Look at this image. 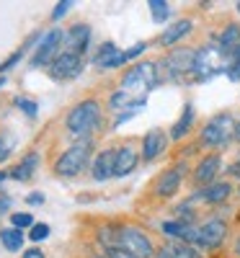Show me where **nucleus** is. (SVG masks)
Masks as SVG:
<instances>
[{"label": "nucleus", "instance_id": "nucleus-42", "mask_svg": "<svg viewBox=\"0 0 240 258\" xmlns=\"http://www.w3.org/2000/svg\"><path fill=\"white\" fill-rule=\"evenodd\" d=\"M230 176H235V178H240V158L230 165Z\"/></svg>", "mask_w": 240, "mask_h": 258}, {"label": "nucleus", "instance_id": "nucleus-28", "mask_svg": "<svg viewBox=\"0 0 240 258\" xmlns=\"http://www.w3.org/2000/svg\"><path fill=\"white\" fill-rule=\"evenodd\" d=\"M13 103H16L18 109L24 111V114H26L29 119H34V116H36V109H39V103H36L34 98H26V96H18V98H16Z\"/></svg>", "mask_w": 240, "mask_h": 258}, {"label": "nucleus", "instance_id": "nucleus-37", "mask_svg": "<svg viewBox=\"0 0 240 258\" xmlns=\"http://www.w3.org/2000/svg\"><path fill=\"white\" fill-rule=\"evenodd\" d=\"M26 204H31V207L44 204V194H29V197H26Z\"/></svg>", "mask_w": 240, "mask_h": 258}, {"label": "nucleus", "instance_id": "nucleus-7", "mask_svg": "<svg viewBox=\"0 0 240 258\" xmlns=\"http://www.w3.org/2000/svg\"><path fill=\"white\" fill-rule=\"evenodd\" d=\"M80 73H83V57L80 54H73V52H65V49L49 64V75L54 80H73Z\"/></svg>", "mask_w": 240, "mask_h": 258}, {"label": "nucleus", "instance_id": "nucleus-25", "mask_svg": "<svg viewBox=\"0 0 240 258\" xmlns=\"http://www.w3.org/2000/svg\"><path fill=\"white\" fill-rule=\"evenodd\" d=\"M98 243H101L106 250L116 248V243H119V225H103V227L98 230Z\"/></svg>", "mask_w": 240, "mask_h": 258}, {"label": "nucleus", "instance_id": "nucleus-44", "mask_svg": "<svg viewBox=\"0 0 240 258\" xmlns=\"http://www.w3.org/2000/svg\"><path fill=\"white\" fill-rule=\"evenodd\" d=\"M235 255L240 258V238H237V243H235Z\"/></svg>", "mask_w": 240, "mask_h": 258}, {"label": "nucleus", "instance_id": "nucleus-5", "mask_svg": "<svg viewBox=\"0 0 240 258\" xmlns=\"http://www.w3.org/2000/svg\"><path fill=\"white\" fill-rule=\"evenodd\" d=\"M158 64L155 62H140L135 68H129L122 78V91H150L160 83V75H158Z\"/></svg>", "mask_w": 240, "mask_h": 258}, {"label": "nucleus", "instance_id": "nucleus-4", "mask_svg": "<svg viewBox=\"0 0 240 258\" xmlns=\"http://www.w3.org/2000/svg\"><path fill=\"white\" fill-rule=\"evenodd\" d=\"M235 124L237 121L227 111L212 116L204 124V129H202V145H207V147H225L235 137Z\"/></svg>", "mask_w": 240, "mask_h": 258}, {"label": "nucleus", "instance_id": "nucleus-31", "mask_svg": "<svg viewBox=\"0 0 240 258\" xmlns=\"http://www.w3.org/2000/svg\"><path fill=\"white\" fill-rule=\"evenodd\" d=\"M11 225H13L16 230H24V227H34L36 222L31 220L29 212H16V214H11Z\"/></svg>", "mask_w": 240, "mask_h": 258}, {"label": "nucleus", "instance_id": "nucleus-30", "mask_svg": "<svg viewBox=\"0 0 240 258\" xmlns=\"http://www.w3.org/2000/svg\"><path fill=\"white\" fill-rule=\"evenodd\" d=\"M173 250V258H202V253H196L194 245H186V243H178V245H170Z\"/></svg>", "mask_w": 240, "mask_h": 258}, {"label": "nucleus", "instance_id": "nucleus-39", "mask_svg": "<svg viewBox=\"0 0 240 258\" xmlns=\"http://www.w3.org/2000/svg\"><path fill=\"white\" fill-rule=\"evenodd\" d=\"M11 155V145H6V140L0 137V160H6Z\"/></svg>", "mask_w": 240, "mask_h": 258}, {"label": "nucleus", "instance_id": "nucleus-8", "mask_svg": "<svg viewBox=\"0 0 240 258\" xmlns=\"http://www.w3.org/2000/svg\"><path fill=\"white\" fill-rule=\"evenodd\" d=\"M184 170H186V165L178 163V165H173V168L163 170V173L155 178V186H152V191H155L158 199H170V197H176V191L181 188Z\"/></svg>", "mask_w": 240, "mask_h": 258}, {"label": "nucleus", "instance_id": "nucleus-34", "mask_svg": "<svg viewBox=\"0 0 240 258\" xmlns=\"http://www.w3.org/2000/svg\"><path fill=\"white\" fill-rule=\"evenodd\" d=\"M70 6H73V0H59V3H57V8L52 11V21H59L65 13L70 11Z\"/></svg>", "mask_w": 240, "mask_h": 258}, {"label": "nucleus", "instance_id": "nucleus-43", "mask_svg": "<svg viewBox=\"0 0 240 258\" xmlns=\"http://www.w3.org/2000/svg\"><path fill=\"white\" fill-rule=\"evenodd\" d=\"M235 140L240 142V119H237V124H235Z\"/></svg>", "mask_w": 240, "mask_h": 258}, {"label": "nucleus", "instance_id": "nucleus-40", "mask_svg": "<svg viewBox=\"0 0 240 258\" xmlns=\"http://www.w3.org/2000/svg\"><path fill=\"white\" fill-rule=\"evenodd\" d=\"M24 258H47V255L41 253L39 248H29V250H24Z\"/></svg>", "mask_w": 240, "mask_h": 258}, {"label": "nucleus", "instance_id": "nucleus-10", "mask_svg": "<svg viewBox=\"0 0 240 258\" xmlns=\"http://www.w3.org/2000/svg\"><path fill=\"white\" fill-rule=\"evenodd\" d=\"M194 49H173L165 57V68L170 80H184L186 75L194 73Z\"/></svg>", "mask_w": 240, "mask_h": 258}, {"label": "nucleus", "instance_id": "nucleus-41", "mask_svg": "<svg viewBox=\"0 0 240 258\" xmlns=\"http://www.w3.org/2000/svg\"><path fill=\"white\" fill-rule=\"evenodd\" d=\"M155 258H173V250H170V245H165V248H160V250L155 253Z\"/></svg>", "mask_w": 240, "mask_h": 258}, {"label": "nucleus", "instance_id": "nucleus-12", "mask_svg": "<svg viewBox=\"0 0 240 258\" xmlns=\"http://www.w3.org/2000/svg\"><path fill=\"white\" fill-rule=\"evenodd\" d=\"M88 41H91V26L88 24H75L70 26V31H65V52H73V54H85L88 49Z\"/></svg>", "mask_w": 240, "mask_h": 258}, {"label": "nucleus", "instance_id": "nucleus-26", "mask_svg": "<svg viewBox=\"0 0 240 258\" xmlns=\"http://www.w3.org/2000/svg\"><path fill=\"white\" fill-rule=\"evenodd\" d=\"M150 13H152V21L155 24H165V18L170 16V8H168V3L165 0H150Z\"/></svg>", "mask_w": 240, "mask_h": 258}, {"label": "nucleus", "instance_id": "nucleus-13", "mask_svg": "<svg viewBox=\"0 0 240 258\" xmlns=\"http://www.w3.org/2000/svg\"><path fill=\"white\" fill-rule=\"evenodd\" d=\"M140 163V153L132 142H124L122 147H116V170H114V178H124L129 176Z\"/></svg>", "mask_w": 240, "mask_h": 258}, {"label": "nucleus", "instance_id": "nucleus-3", "mask_svg": "<svg viewBox=\"0 0 240 258\" xmlns=\"http://www.w3.org/2000/svg\"><path fill=\"white\" fill-rule=\"evenodd\" d=\"M119 250L135 255V258H155V245L147 235L140 230V227H132V225H119V243H116Z\"/></svg>", "mask_w": 240, "mask_h": 258}, {"label": "nucleus", "instance_id": "nucleus-23", "mask_svg": "<svg viewBox=\"0 0 240 258\" xmlns=\"http://www.w3.org/2000/svg\"><path fill=\"white\" fill-rule=\"evenodd\" d=\"M36 41H41V36H39V34H31V36L26 39V44H24V47H21V49H16V52H13V54L6 59V62H0V73H8V70H13L16 64H18L21 59H24V57H26L29 47H31V44H36Z\"/></svg>", "mask_w": 240, "mask_h": 258}, {"label": "nucleus", "instance_id": "nucleus-21", "mask_svg": "<svg viewBox=\"0 0 240 258\" xmlns=\"http://www.w3.org/2000/svg\"><path fill=\"white\" fill-rule=\"evenodd\" d=\"M194 116H196V111H194V106L191 103H186L184 106V114H181V119L170 126V140H184L189 132H191V124H194Z\"/></svg>", "mask_w": 240, "mask_h": 258}, {"label": "nucleus", "instance_id": "nucleus-18", "mask_svg": "<svg viewBox=\"0 0 240 258\" xmlns=\"http://www.w3.org/2000/svg\"><path fill=\"white\" fill-rule=\"evenodd\" d=\"M230 191H232V186L227 181H220V183H212V186H207L202 191H196L194 199H202L207 204H220V202H225L230 197Z\"/></svg>", "mask_w": 240, "mask_h": 258}, {"label": "nucleus", "instance_id": "nucleus-36", "mask_svg": "<svg viewBox=\"0 0 240 258\" xmlns=\"http://www.w3.org/2000/svg\"><path fill=\"white\" fill-rule=\"evenodd\" d=\"M8 209H11V197H6V194H3V197H0V220L6 217Z\"/></svg>", "mask_w": 240, "mask_h": 258}, {"label": "nucleus", "instance_id": "nucleus-15", "mask_svg": "<svg viewBox=\"0 0 240 258\" xmlns=\"http://www.w3.org/2000/svg\"><path fill=\"white\" fill-rule=\"evenodd\" d=\"M114 170H116V147L114 150H103V153L96 155L93 160V168H91V176L93 181H108L114 178Z\"/></svg>", "mask_w": 240, "mask_h": 258}, {"label": "nucleus", "instance_id": "nucleus-6", "mask_svg": "<svg viewBox=\"0 0 240 258\" xmlns=\"http://www.w3.org/2000/svg\"><path fill=\"white\" fill-rule=\"evenodd\" d=\"M62 44H65V34H62L59 29H52V31H47L44 36H41L39 47L34 49V57L29 59V64H31L34 70H39V68H47V64H52V62H54V57L62 52Z\"/></svg>", "mask_w": 240, "mask_h": 258}, {"label": "nucleus", "instance_id": "nucleus-33", "mask_svg": "<svg viewBox=\"0 0 240 258\" xmlns=\"http://www.w3.org/2000/svg\"><path fill=\"white\" fill-rule=\"evenodd\" d=\"M29 238H31L34 243H39V240H47V238H49V225H44V222H36V225L31 227V232H29Z\"/></svg>", "mask_w": 240, "mask_h": 258}, {"label": "nucleus", "instance_id": "nucleus-2", "mask_svg": "<svg viewBox=\"0 0 240 258\" xmlns=\"http://www.w3.org/2000/svg\"><path fill=\"white\" fill-rule=\"evenodd\" d=\"M91 150H93V145H91L88 140L68 147V150H65V153L54 160L52 170H54L59 178H75V176H80L83 170L88 168V163H91Z\"/></svg>", "mask_w": 240, "mask_h": 258}, {"label": "nucleus", "instance_id": "nucleus-35", "mask_svg": "<svg viewBox=\"0 0 240 258\" xmlns=\"http://www.w3.org/2000/svg\"><path fill=\"white\" fill-rule=\"evenodd\" d=\"M145 49H147V44H145V41H137V44H135L132 49H127V52H124V57H127V62H129V59H135L137 54H142Z\"/></svg>", "mask_w": 240, "mask_h": 258}, {"label": "nucleus", "instance_id": "nucleus-24", "mask_svg": "<svg viewBox=\"0 0 240 258\" xmlns=\"http://www.w3.org/2000/svg\"><path fill=\"white\" fill-rule=\"evenodd\" d=\"M116 57H119L116 44H114V41H106V44L98 49V54L93 57V64H96V68H101V70H108V64H111Z\"/></svg>", "mask_w": 240, "mask_h": 258}, {"label": "nucleus", "instance_id": "nucleus-48", "mask_svg": "<svg viewBox=\"0 0 240 258\" xmlns=\"http://www.w3.org/2000/svg\"><path fill=\"white\" fill-rule=\"evenodd\" d=\"M237 194H240V191H237Z\"/></svg>", "mask_w": 240, "mask_h": 258}, {"label": "nucleus", "instance_id": "nucleus-19", "mask_svg": "<svg viewBox=\"0 0 240 258\" xmlns=\"http://www.w3.org/2000/svg\"><path fill=\"white\" fill-rule=\"evenodd\" d=\"M240 47V26L235 24H227L225 31L220 34V39H217V52H220L222 57H232V52Z\"/></svg>", "mask_w": 240, "mask_h": 258}, {"label": "nucleus", "instance_id": "nucleus-17", "mask_svg": "<svg viewBox=\"0 0 240 258\" xmlns=\"http://www.w3.org/2000/svg\"><path fill=\"white\" fill-rule=\"evenodd\" d=\"M36 168H39V153H36V150H31V153H26L24 158H21V163L16 168H11V178H16L21 183L31 181L34 173H36Z\"/></svg>", "mask_w": 240, "mask_h": 258}, {"label": "nucleus", "instance_id": "nucleus-1", "mask_svg": "<svg viewBox=\"0 0 240 258\" xmlns=\"http://www.w3.org/2000/svg\"><path fill=\"white\" fill-rule=\"evenodd\" d=\"M98 126H101V103L96 98H85V101L75 103L68 111V116H65V129L73 137L91 135Z\"/></svg>", "mask_w": 240, "mask_h": 258}, {"label": "nucleus", "instance_id": "nucleus-22", "mask_svg": "<svg viewBox=\"0 0 240 258\" xmlns=\"http://www.w3.org/2000/svg\"><path fill=\"white\" fill-rule=\"evenodd\" d=\"M0 245L8 253H18L24 248V232L16 227H0Z\"/></svg>", "mask_w": 240, "mask_h": 258}, {"label": "nucleus", "instance_id": "nucleus-27", "mask_svg": "<svg viewBox=\"0 0 240 258\" xmlns=\"http://www.w3.org/2000/svg\"><path fill=\"white\" fill-rule=\"evenodd\" d=\"M132 106V98H129L127 91H116L111 98H108V109L111 111H122V109H129Z\"/></svg>", "mask_w": 240, "mask_h": 258}, {"label": "nucleus", "instance_id": "nucleus-16", "mask_svg": "<svg viewBox=\"0 0 240 258\" xmlns=\"http://www.w3.org/2000/svg\"><path fill=\"white\" fill-rule=\"evenodd\" d=\"M220 165H222L220 155H207V158H202L199 165L194 168V183H196V186H212L214 178H217V173H220Z\"/></svg>", "mask_w": 240, "mask_h": 258}, {"label": "nucleus", "instance_id": "nucleus-20", "mask_svg": "<svg viewBox=\"0 0 240 258\" xmlns=\"http://www.w3.org/2000/svg\"><path fill=\"white\" fill-rule=\"evenodd\" d=\"M191 29H194L191 21H189V18H181V21H176L173 26H168V29L160 34V39H158V41H160L163 47H173V44H176V41H181Z\"/></svg>", "mask_w": 240, "mask_h": 258}, {"label": "nucleus", "instance_id": "nucleus-38", "mask_svg": "<svg viewBox=\"0 0 240 258\" xmlns=\"http://www.w3.org/2000/svg\"><path fill=\"white\" fill-rule=\"evenodd\" d=\"M106 255H108V258H135V255H129V253H124V250H119V248L106 250Z\"/></svg>", "mask_w": 240, "mask_h": 258}, {"label": "nucleus", "instance_id": "nucleus-45", "mask_svg": "<svg viewBox=\"0 0 240 258\" xmlns=\"http://www.w3.org/2000/svg\"><path fill=\"white\" fill-rule=\"evenodd\" d=\"M3 85H6V78H3V75H0V88H3Z\"/></svg>", "mask_w": 240, "mask_h": 258}, {"label": "nucleus", "instance_id": "nucleus-14", "mask_svg": "<svg viewBox=\"0 0 240 258\" xmlns=\"http://www.w3.org/2000/svg\"><path fill=\"white\" fill-rule=\"evenodd\" d=\"M214 54H220L217 52V47L212 49V47H202V49H196V54H194V78L196 80H207V78H212L214 73H217V68H214Z\"/></svg>", "mask_w": 240, "mask_h": 258}, {"label": "nucleus", "instance_id": "nucleus-9", "mask_svg": "<svg viewBox=\"0 0 240 258\" xmlns=\"http://www.w3.org/2000/svg\"><path fill=\"white\" fill-rule=\"evenodd\" d=\"M225 238H227V222L220 217H212L199 227V243L196 245H202L207 250H217L225 243Z\"/></svg>", "mask_w": 240, "mask_h": 258}, {"label": "nucleus", "instance_id": "nucleus-11", "mask_svg": "<svg viewBox=\"0 0 240 258\" xmlns=\"http://www.w3.org/2000/svg\"><path fill=\"white\" fill-rule=\"evenodd\" d=\"M168 147V135L163 129H150V132L142 137V160L145 163H152L158 160Z\"/></svg>", "mask_w": 240, "mask_h": 258}, {"label": "nucleus", "instance_id": "nucleus-46", "mask_svg": "<svg viewBox=\"0 0 240 258\" xmlns=\"http://www.w3.org/2000/svg\"><path fill=\"white\" fill-rule=\"evenodd\" d=\"M235 6H237V13H240V0H237V3H235Z\"/></svg>", "mask_w": 240, "mask_h": 258}, {"label": "nucleus", "instance_id": "nucleus-32", "mask_svg": "<svg viewBox=\"0 0 240 258\" xmlns=\"http://www.w3.org/2000/svg\"><path fill=\"white\" fill-rule=\"evenodd\" d=\"M227 78H230L232 83L240 80V47L232 52V59H230V64H227Z\"/></svg>", "mask_w": 240, "mask_h": 258}, {"label": "nucleus", "instance_id": "nucleus-29", "mask_svg": "<svg viewBox=\"0 0 240 258\" xmlns=\"http://www.w3.org/2000/svg\"><path fill=\"white\" fill-rule=\"evenodd\" d=\"M189 230V225L178 222V220H173V222H163V232L168 235V238H184Z\"/></svg>", "mask_w": 240, "mask_h": 258}, {"label": "nucleus", "instance_id": "nucleus-47", "mask_svg": "<svg viewBox=\"0 0 240 258\" xmlns=\"http://www.w3.org/2000/svg\"><path fill=\"white\" fill-rule=\"evenodd\" d=\"M93 258H103V255H93Z\"/></svg>", "mask_w": 240, "mask_h": 258}]
</instances>
